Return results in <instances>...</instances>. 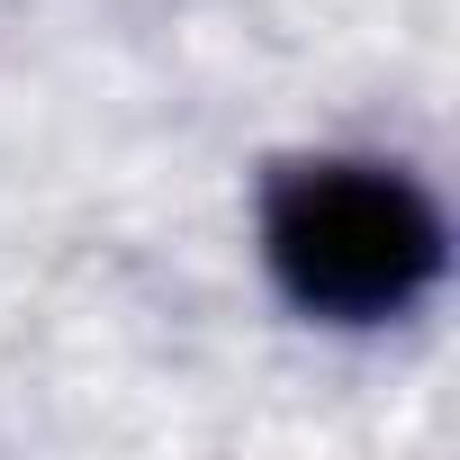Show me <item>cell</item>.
<instances>
[{
  "mask_svg": "<svg viewBox=\"0 0 460 460\" xmlns=\"http://www.w3.org/2000/svg\"><path fill=\"white\" fill-rule=\"evenodd\" d=\"M262 253L307 316L379 325L406 316L442 271V217L406 172L379 163H298L271 181Z\"/></svg>",
  "mask_w": 460,
  "mask_h": 460,
  "instance_id": "obj_1",
  "label": "cell"
}]
</instances>
